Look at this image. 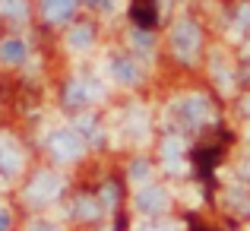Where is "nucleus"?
<instances>
[{
  "label": "nucleus",
  "instance_id": "8",
  "mask_svg": "<svg viewBox=\"0 0 250 231\" xmlns=\"http://www.w3.org/2000/svg\"><path fill=\"white\" fill-rule=\"evenodd\" d=\"M19 168H22V149L13 140H0V174L13 177Z\"/></svg>",
  "mask_w": 250,
  "mask_h": 231
},
{
  "label": "nucleus",
  "instance_id": "15",
  "mask_svg": "<svg viewBox=\"0 0 250 231\" xmlns=\"http://www.w3.org/2000/svg\"><path fill=\"white\" fill-rule=\"evenodd\" d=\"M0 10L6 19H25L29 16V0H0Z\"/></svg>",
  "mask_w": 250,
  "mask_h": 231
},
{
  "label": "nucleus",
  "instance_id": "6",
  "mask_svg": "<svg viewBox=\"0 0 250 231\" xmlns=\"http://www.w3.org/2000/svg\"><path fill=\"white\" fill-rule=\"evenodd\" d=\"M108 70H111V76H114L121 85H136V83H140V67H136L133 57L114 54V57H111V63H108Z\"/></svg>",
  "mask_w": 250,
  "mask_h": 231
},
{
  "label": "nucleus",
  "instance_id": "5",
  "mask_svg": "<svg viewBox=\"0 0 250 231\" xmlns=\"http://www.w3.org/2000/svg\"><path fill=\"white\" fill-rule=\"evenodd\" d=\"M174 111H177V117H181L187 127H200V124L209 117V102L200 98V95H190V98H181Z\"/></svg>",
  "mask_w": 250,
  "mask_h": 231
},
{
  "label": "nucleus",
  "instance_id": "17",
  "mask_svg": "<svg viewBox=\"0 0 250 231\" xmlns=\"http://www.w3.org/2000/svg\"><path fill=\"white\" fill-rule=\"evenodd\" d=\"M146 174H149V165L140 158V162H136L133 168H130V177H133V181H146Z\"/></svg>",
  "mask_w": 250,
  "mask_h": 231
},
{
  "label": "nucleus",
  "instance_id": "16",
  "mask_svg": "<svg viewBox=\"0 0 250 231\" xmlns=\"http://www.w3.org/2000/svg\"><path fill=\"white\" fill-rule=\"evenodd\" d=\"M162 152H165V162L171 171H177V162H181V140L177 136H168L165 146H162Z\"/></svg>",
  "mask_w": 250,
  "mask_h": 231
},
{
  "label": "nucleus",
  "instance_id": "7",
  "mask_svg": "<svg viewBox=\"0 0 250 231\" xmlns=\"http://www.w3.org/2000/svg\"><path fill=\"white\" fill-rule=\"evenodd\" d=\"M92 98H95V92H92L83 79H70L67 89H63V105H67L70 111H85V105H89Z\"/></svg>",
  "mask_w": 250,
  "mask_h": 231
},
{
  "label": "nucleus",
  "instance_id": "1",
  "mask_svg": "<svg viewBox=\"0 0 250 231\" xmlns=\"http://www.w3.org/2000/svg\"><path fill=\"white\" fill-rule=\"evenodd\" d=\"M61 187H63L61 174H54V171H38V174L32 177V184L25 187V203H32V206H48V203L57 200Z\"/></svg>",
  "mask_w": 250,
  "mask_h": 231
},
{
  "label": "nucleus",
  "instance_id": "12",
  "mask_svg": "<svg viewBox=\"0 0 250 231\" xmlns=\"http://www.w3.org/2000/svg\"><path fill=\"white\" fill-rule=\"evenodd\" d=\"M92 42H95V32H92L89 22H80V25H73V29H70V48H73V51L92 48Z\"/></svg>",
  "mask_w": 250,
  "mask_h": 231
},
{
  "label": "nucleus",
  "instance_id": "13",
  "mask_svg": "<svg viewBox=\"0 0 250 231\" xmlns=\"http://www.w3.org/2000/svg\"><path fill=\"white\" fill-rule=\"evenodd\" d=\"M98 212H102V203H98L95 196L80 193V196L73 200V215H80V219H95Z\"/></svg>",
  "mask_w": 250,
  "mask_h": 231
},
{
  "label": "nucleus",
  "instance_id": "2",
  "mask_svg": "<svg viewBox=\"0 0 250 231\" xmlns=\"http://www.w3.org/2000/svg\"><path fill=\"white\" fill-rule=\"evenodd\" d=\"M48 149H51V155H54L57 162H76V158L83 155L85 143H83V136L76 133V130L63 127V130H54V133H51Z\"/></svg>",
  "mask_w": 250,
  "mask_h": 231
},
{
  "label": "nucleus",
  "instance_id": "18",
  "mask_svg": "<svg viewBox=\"0 0 250 231\" xmlns=\"http://www.w3.org/2000/svg\"><path fill=\"white\" fill-rule=\"evenodd\" d=\"M83 3L95 13H111V0H83Z\"/></svg>",
  "mask_w": 250,
  "mask_h": 231
},
{
  "label": "nucleus",
  "instance_id": "4",
  "mask_svg": "<svg viewBox=\"0 0 250 231\" xmlns=\"http://www.w3.org/2000/svg\"><path fill=\"white\" fill-rule=\"evenodd\" d=\"M133 203H136V209H140L143 215H155V212H162V209L168 206V193H165V187H155V184H143V187L136 190Z\"/></svg>",
  "mask_w": 250,
  "mask_h": 231
},
{
  "label": "nucleus",
  "instance_id": "23",
  "mask_svg": "<svg viewBox=\"0 0 250 231\" xmlns=\"http://www.w3.org/2000/svg\"><path fill=\"white\" fill-rule=\"evenodd\" d=\"M241 108H244V114H250V95L244 98V105H241Z\"/></svg>",
  "mask_w": 250,
  "mask_h": 231
},
{
  "label": "nucleus",
  "instance_id": "11",
  "mask_svg": "<svg viewBox=\"0 0 250 231\" xmlns=\"http://www.w3.org/2000/svg\"><path fill=\"white\" fill-rule=\"evenodd\" d=\"M25 57H29V48H25L19 38H6L3 44H0V63H10V67H16V63H22Z\"/></svg>",
  "mask_w": 250,
  "mask_h": 231
},
{
  "label": "nucleus",
  "instance_id": "14",
  "mask_svg": "<svg viewBox=\"0 0 250 231\" xmlns=\"http://www.w3.org/2000/svg\"><path fill=\"white\" fill-rule=\"evenodd\" d=\"M133 19L143 25V29H149V25L155 22V3L152 0H136L133 3Z\"/></svg>",
  "mask_w": 250,
  "mask_h": 231
},
{
  "label": "nucleus",
  "instance_id": "20",
  "mask_svg": "<svg viewBox=\"0 0 250 231\" xmlns=\"http://www.w3.org/2000/svg\"><path fill=\"white\" fill-rule=\"evenodd\" d=\"M10 225H13L10 209H3V206H0V231H10Z\"/></svg>",
  "mask_w": 250,
  "mask_h": 231
},
{
  "label": "nucleus",
  "instance_id": "22",
  "mask_svg": "<svg viewBox=\"0 0 250 231\" xmlns=\"http://www.w3.org/2000/svg\"><path fill=\"white\" fill-rule=\"evenodd\" d=\"M238 174L244 177V184H250V158L247 162H241V168H238Z\"/></svg>",
  "mask_w": 250,
  "mask_h": 231
},
{
  "label": "nucleus",
  "instance_id": "19",
  "mask_svg": "<svg viewBox=\"0 0 250 231\" xmlns=\"http://www.w3.org/2000/svg\"><path fill=\"white\" fill-rule=\"evenodd\" d=\"M102 203H104V206H114V203H117V187H114V184H108V187L102 190Z\"/></svg>",
  "mask_w": 250,
  "mask_h": 231
},
{
  "label": "nucleus",
  "instance_id": "3",
  "mask_svg": "<svg viewBox=\"0 0 250 231\" xmlns=\"http://www.w3.org/2000/svg\"><path fill=\"white\" fill-rule=\"evenodd\" d=\"M171 48L181 57H193L196 48H200V29H196L190 19L174 22V29H171Z\"/></svg>",
  "mask_w": 250,
  "mask_h": 231
},
{
  "label": "nucleus",
  "instance_id": "21",
  "mask_svg": "<svg viewBox=\"0 0 250 231\" xmlns=\"http://www.w3.org/2000/svg\"><path fill=\"white\" fill-rule=\"evenodd\" d=\"M25 231H61V228H54L51 222H35V225H29Z\"/></svg>",
  "mask_w": 250,
  "mask_h": 231
},
{
  "label": "nucleus",
  "instance_id": "10",
  "mask_svg": "<svg viewBox=\"0 0 250 231\" xmlns=\"http://www.w3.org/2000/svg\"><path fill=\"white\" fill-rule=\"evenodd\" d=\"M76 133L83 136V143H89V146H102V140H104V133H102V127H98V121L89 114V111H80V117H76Z\"/></svg>",
  "mask_w": 250,
  "mask_h": 231
},
{
  "label": "nucleus",
  "instance_id": "9",
  "mask_svg": "<svg viewBox=\"0 0 250 231\" xmlns=\"http://www.w3.org/2000/svg\"><path fill=\"white\" fill-rule=\"evenodd\" d=\"M76 3L80 0H42V13L48 22H67L76 13Z\"/></svg>",
  "mask_w": 250,
  "mask_h": 231
},
{
  "label": "nucleus",
  "instance_id": "24",
  "mask_svg": "<svg viewBox=\"0 0 250 231\" xmlns=\"http://www.w3.org/2000/svg\"><path fill=\"white\" fill-rule=\"evenodd\" d=\"M159 231H174V228H159Z\"/></svg>",
  "mask_w": 250,
  "mask_h": 231
}]
</instances>
